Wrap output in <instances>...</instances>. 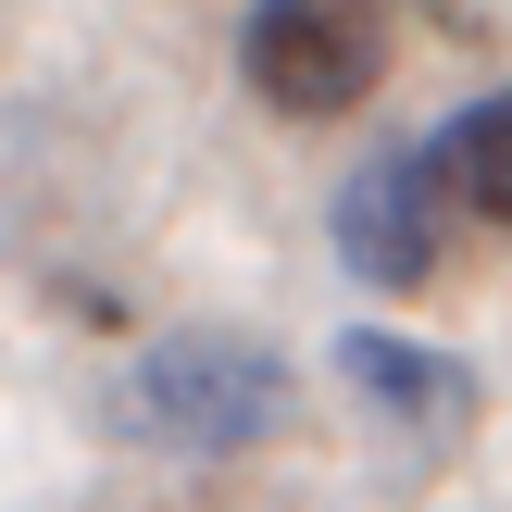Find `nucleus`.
<instances>
[{
  "instance_id": "nucleus-1",
  "label": "nucleus",
  "mask_w": 512,
  "mask_h": 512,
  "mask_svg": "<svg viewBox=\"0 0 512 512\" xmlns=\"http://www.w3.org/2000/svg\"><path fill=\"white\" fill-rule=\"evenodd\" d=\"M113 425L138 450H175V463H238L288 425V363L263 338H150L113 388Z\"/></svg>"
},
{
  "instance_id": "nucleus-2",
  "label": "nucleus",
  "mask_w": 512,
  "mask_h": 512,
  "mask_svg": "<svg viewBox=\"0 0 512 512\" xmlns=\"http://www.w3.org/2000/svg\"><path fill=\"white\" fill-rule=\"evenodd\" d=\"M375 63H388L375 0H250V25H238V75L275 113H350L375 88Z\"/></svg>"
},
{
  "instance_id": "nucleus-3",
  "label": "nucleus",
  "mask_w": 512,
  "mask_h": 512,
  "mask_svg": "<svg viewBox=\"0 0 512 512\" xmlns=\"http://www.w3.org/2000/svg\"><path fill=\"white\" fill-rule=\"evenodd\" d=\"M450 175H438V150H375L363 175L338 188V263L363 275V288H425L438 275V225H450Z\"/></svg>"
},
{
  "instance_id": "nucleus-4",
  "label": "nucleus",
  "mask_w": 512,
  "mask_h": 512,
  "mask_svg": "<svg viewBox=\"0 0 512 512\" xmlns=\"http://www.w3.org/2000/svg\"><path fill=\"white\" fill-rule=\"evenodd\" d=\"M338 375L388 425H463L475 413V375L450 363V350H425V338H388V325H350V338H338Z\"/></svg>"
},
{
  "instance_id": "nucleus-5",
  "label": "nucleus",
  "mask_w": 512,
  "mask_h": 512,
  "mask_svg": "<svg viewBox=\"0 0 512 512\" xmlns=\"http://www.w3.org/2000/svg\"><path fill=\"white\" fill-rule=\"evenodd\" d=\"M438 175H450V200H463V213H488L500 238H512V88L475 100V113L438 138Z\"/></svg>"
}]
</instances>
